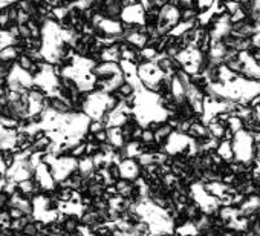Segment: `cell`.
Returning <instances> with one entry per match:
<instances>
[{"instance_id":"10","label":"cell","mask_w":260,"mask_h":236,"mask_svg":"<svg viewBox=\"0 0 260 236\" xmlns=\"http://www.w3.org/2000/svg\"><path fill=\"white\" fill-rule=\"evenodd\" d=\"M19 55H20V51L14 45L0 49V62H4V63H16Z\"/></svg>"},{"instance_id":"13","label":"cell","mask_w":260,"mask_h":236,"mask_svg":"<svg viewBox=\"0 0 260 236\" xmlns=\"http://www.w3.org/2000/svg\"><path fill=\"white\" fill-rule=\"evenodd\" d=\"M22 233H23L25 236H36V234H39V233H40V228H39L37 221H36V219H34V221H29V222L23 227Z\"/></svg>"},{"instance_id":"16","label":"cell","mask_w":260,"mask_h":236,"mask_svg":"<svg viewBox=\"0 0 260 236\" xmlns=\"http://www.w3.org/2000/svg\"><path fill=\"white\" fill-rule=\"evenodd\" d=\"M66 236H84V233H83V230L80 228L78 231H74V233H68Z\"/></svg>"},{"instance_id":"4","label":"cell","mask_w":260,"mask_h":236,"mask_svg":"<svg viewBox=\"0 0 260 236\" xmlns=\"http://www.w3.org/2000/svg\"><path fill=\"white\" fill-rule=\"evenodd\" d=\"M115 189H116V195L121 198H130L135 190V181H130L125 178H119L113 183Z\"/></svg>"},{"instance_id":"9","label":"cell","mask_w":260,"mask_h":236,"mask_svg":"<svg viewBox=\"0 0 260 236\" xmlns=\"http://www.w3.org/2000/svg\"><path fill=\"white\" fill-rule=\"evenodd\" d=\"M61 227H63V231L68 234V233H74V231H78L81 228V222H80V216L77 215H66L64 221L61 222Z\"/></svg>"},{"instance_id":"2","label":"cell","mask_w":260,"mask_h":236,"mask_svg":"<svg viewBox=\"0 0 260 236\" xmlns=\"http://www.w3.org/2000/svg\"><path fill=\"white\" fill-rule=\"evenodd\" d=\"M119 166V172H121V178L130 180V181H135L140 178V172H141V166L137 163V160L132 158H125L121 160Z\"/></svg>"},{"instance_id":"6","label":"cell","mask_w":260,"mask_h":236,"mask_svg":"<svg viewBox=\"0 0 260 236\" xmlns=\"http://www.w3.org/2000/svg\"><path fill=\"white\" fill-rule=\"evenodd\" d=\"M77 172L83 178H90L95 173L93 163H92V158L89 155H84V157H81V158L77 160Z\"/></svg>"},{"instance_id":"7","label":"cell","mask_w":260,"mask_h":236,"mask_svg":"<svg viewBox=\"0 0 260 236\" xmlns=\"http://www.w3.org/2000/svg\"><path fill=\"white\" fill-rule=\"evenodd\" d=\"M106 134H107V143L112 144L115 149H121L124 146L121 128H106Z\"/></svg>"},{"instance_id":"3","label":"cell","mask_w":260,"mask_h":236,"mask_svg":"<svg viewBox=\"0 0 260 236\" xmlns=\"http://www.w3.org/2000/svg\"><path fill=\"white\" fill-rule=\"evenodd\" d=\"M17 192H19L22 196L29 198V199H34V198H37L39 195L43 193L42 189L39 187L37 181L34 180V176H32V178H28V180H23V181H20V183H17Z\"/></svg>"},{"instance_id":"5","label":"cell","mask_w":260,"mask_h":236,"mask_svg":"<svg viewBox=\"0 0 260 236\" xmlns=\"http://www.w3.org/2000/svg\"><path fill=\"white\" fill-rule=\"evenodd\" d=\"M119 42L110 45V46H104L100 52V62H115L119 63L121 57H119Z\"/></svg>"},{"instance_id":"11","label":"cell","mask_w":260,"mask_h":236,"mask_svg":"<svg viewBox=\"0 0 260 236\" xmlns=\"http://www.w3.org/2000/svg\"><path fill=\"white\" fill-rule=\"evenodd\" d=\"M199 16L198 8H181V22H194Z\"/></svg>"},{"instance_id":"17","label":"cell","mask_w":260,"mask_h":236,"mask_svg":"<svg viewBox=\"0 0 260 236\" xmlns=\"http://www.w3.org/2000/svg\"><path fill=\"white\" fill-rule=\"evenodd\" d=\"M7 92H8V89H7L5 86H4V87H0V97H5Z\"/></svg>"},{"instance_id":"15","label":"cell","mask_w":260,"mask_h":236,"mask_svg":"<svg viewBox=\"0 0 260 236\" xmlns=\"http://www.w3.org/2000/svg\"><path fill=\"white\" fill-rule=\"evenodd\" d=\"M93 138H95V143H98V144H101V143H106V141H107V134H106V129H104V131H101V132H98V134H95V135H93Z\"/></svg>"},{"instance_id":"14","label":"cell","mask_w":260,"mask_h":236,"mask_svg":"<svg viewBox=\"0 0 260 236\" xmlns=\"http://www.w3.org/2000/svg\"><path fill=\"white\" fill-rule=\"evenodd\" d=\"M8 215H10L11 219H19V218H22L25 213H23L20 209H17V207H8Z\"/></svg>"},{"instance_id":"1","label":"cell","mask_w":260,"mask_h":236,"mask_svg":"<svg viewBox=\"0 0 260 236\" xmlns=\"http://www.w3.org/2000/svg\"><path fill=\"white\" fill-rule=\"evenodd\" d=\"M121 22L124 23H130V25H144L146 22V11L143 10V7L140 4L137 5H130V7H124L121 11Z\"/></svg>"},{"instance_id":"12","label":"cell","mask_w":260,"mask_h":236,"mask_svg":"<svg viewBox=\"0 0 260 236\" xmlns=\"http://www.w3.org/2000/svg\"><path fill=\"white\" fill-rule=\"evenodd\" d=\"M106 129V123L103 120H89V125H87V134H98L101 131Z\"/></svg>"},{"instance_id":"8","label":"cell","mask_w":260,"mask_h":236,"mask_svg":"<svg viewBox=\"0 0 260 236\" xmlns=\"http://www.w3.org/2000/svg\"><path fill=\"white\" fill-rule=\"evenodd\" d=\"M216 154L222 158L223 163H230L234 160V154H233V146H231V141H226V140H220L219 141V146L216 149Z\"/></svg>"}]
</instances>
